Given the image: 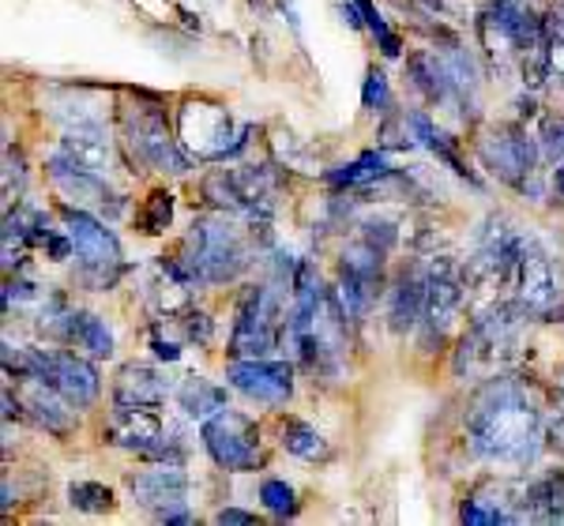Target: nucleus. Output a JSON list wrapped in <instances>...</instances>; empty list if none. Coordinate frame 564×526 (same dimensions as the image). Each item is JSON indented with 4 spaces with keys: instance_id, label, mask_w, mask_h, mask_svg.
<instances>
[{
    "instance_id": "obj_34",
    "label": "nucleus",
    "mask_w": 564,
    "mask_h": 526,
    "mask_svg": "<svg viewBox=\"0 0 564 526\" xmlns=\"http://www.w3.org/2000/svg\"><path fill=\"white\" fill-rule=\"evenodd\" d=\"M542 154L550 162L564 158V117H545V124H542Z\"/></svg>"
},
{
    "instance_id": "obj_2",
    "label": "nucleus",
    "mask_w": 564,
    "mask_h": 526,
    "mask_svg": "<svg viewBox=\"0 0 564 526\" xmlns=\"http://www.w3.org/2000/svg\"><path fill=\"white\" fill-rule=\"evenodd\" d=\"M249 267V241L226 215H207L188 233V271L204 283H234Z\"/></svg>"
},
{
    "instance_id": "obj_21",
    "label": "nucleus",
    "mask_w": 564,
    "mask_h": 526,
    "mask_svg": "<svg viewBox=\"0 0 564 526\" xmlns=\"http://www.w3.org/2000/svg\"><path fill=\"white\" fill-rule=\"evenodd\" d=\"M523 515L542 523L564 519V470H553V474H545L523 489Z\"/></svg>"
},
{
    "instance_id": "obj_24",
    "label": "nucleus",
    "mask_w": 564,
    "mask_h": 526,
    "mask_svg": "<svg viewBox=\"0 0 564 526\" xmlns=\"http://www.w3.org/2000/svg\"><path fill=\"white\" fill-rule=\"evenodd\" d=\"M177 403H181V410H185L188 417H212L218 410H226V392L223 387H215L212 380H204V376H185L181 380V387H177Z\"/></svg>"
},
{
    "instance_id": "obj_28",
    "label": "nucleus",
    "mask_w": 564,
    "mask_h": 526,
    "mask_svg": "<svg viewBox=\"0 0 564 526\" xmlns=\"http://www.w3.org/2000/svg\"><path fill=\"white\" fill-rule=\"evenodd\" d=\"M53 117L65 121L68 129H102V113H98L95 102H84V98H68V102L53 106Z\"/></svg>"
},
{
    "instance_id": "obj_5",
    "label": "nucleus",
    "mask_w": 564,
    "mask_h": 526,
    "mask_svg": "<svg viewBox=\"0 0 564 526\" xmlns=\"http://www.w3.org/2000/svg\"><path fill=\"white\" fill-rule=\"evenodd\" d=\"M279 294L268 286H245L238 297V320H234L230 358H268L279 342Z\"/></svg>"
},
{
    "instance_id": "obj_22",
    "label": "nucleus",
    "mask_w": 564,
    "mask_h": 526,
    "mask_svg": "<svg viewBox=\"0 0 564 526\" xmlns=\"http://www.w3.org/2000/svg\"><path fill=\"white\" fill-rule=\"evenodd\" d=\"M61 154H68L76 166L95 169V174H98V169H106L109 158H113L102 129H68L65 140H61Z\"/></svg>"
},
{
    "instance_id": "obj_33",
    "label": "nucleus",
    "mask_w": 564,
    "mask_h": 526,
    "mask_svg": "<svg viewBox=\"0 0 564 526\" xmlns=\"http://www.w3.org/2000/svg\"><path fill=\"white\" fill-rule=\"evenodd\" d=\"M361 241L377 244V249H391V244L399 241V222L395 219H369L361 222Z\"/></svg>"
},
{
    "instance_id": "obj_12",
    "label": "nucleus",
    "mask_w": 564,
    "mask_h": 526,
    "mask_svg": "<svg viewBox=\"0 0 564 526\" xmlns=\"http://www.w3.org/2000/svg\"><path fill=\"white\" fill-rule=\"evenodd\" d=\"M430 297H425V324L430 331L441 339L452 328L456 313L463 308V283H459V267L452 263V256H436L430 267Z\"/></svg>"
},
{
    "instance_id": "obj_7",
    "label": "nucleus",
    "mask_w": 564,
    "mask_h": 526,
    "mask_svg": "<svg viewBox=\"0 0 564 526\" xmlns=\"http://www.w3.org/2000/svg\"><path fill=\"white\" fill-rule=\"evenodd\" d=\"M204 437V448L223 470H234V474H245V470L260 467V432L257 421L245 417L238 410H218L204 421L199 429Z\"/></svg>"
},
{
    "instance_id": "obj_39",
    "label": "nucleus",
    "mask_w": 564,
    "mask_h": 526,
    "mask_svg": "<svg viewBox=\"0 0 564 526\" xmlns=\"http://www.w3.org/2000/svg\"><path fill=\"white\" fill-rule=\"evenodd\" d=\"M550 451H557V456H564V414L550 425Z\"/></svg>"
},
{
    "instance_id": "obj_19",
    "label": "nucleus",
    "mask_w": 564,
    "mask_h": 526,
    "mask_svg": "<svg viewBox=\"0 0 564 526\" xmlns=\"http://www.w3.org/2000/svg\"><path fill=\"white\" fill-rule=\"evenodd\" d=\"M170 384L162 380L159 369L151 365H124L117 373V384H113V398L117 406H159L166 398Z\"/></svg>"
},
{
    "instance_id": "obj_36",
    "label": "nucleus",
    "mask_w": 564,
    "mask_h": 526,
    "mask_svg": "<svg viewBox=\"0 0 564 526\" xmlns=\"http://www.w3.org/2000/svg\"><path fill=\"white\" fill-rule=\"evenodd\" d=\"M215 523H223V526H252V523H257V515L238 512V507H226V512L215 515Z\"/></svg>"
},
{
    "instance_id": "obj_6",
    "label": "nucleus",
    "mask_w": 564,
    "mask_h": 526,
    "mask_svg": "<svg viewBox=\"0 0 564 526\" xmlns=\"http://www.w3.org/2000/svg\"><path fill=\"white\" fill-rule=\"evenodd\" d=\"M478 154L497 180L520 188V193H527V188L534 193L539 147H534V140L520 129V124H497V129H489L486 135H481Z\"/></svg>"
},
{
    "instance_id": "obj_32",
    "label": "nucleus",
    "mask_w": 564,
    "mask_h": 526,
    "mask_svg": "<svg viewBox=\"0 0 564 526\" xmlns=\"http://www.w3.org/2000/svg\"><path fill=\"white\" fill-rule=\"evenodd\" d=\"M260 501L268 504L275 515H294V512H297L294 489H290L286 482H279V478H271V482H263V485H260Z\"/></svg>"
},
{
    "instance_id": "obj_15",
    "label": "nucleus",
    "mask_w": 564,
    "mask_h": 526,
    "mask_svg": "<svg viewBox=\"0 0 564 526\" xmlns=\"http://www.w3.org/2000/svg\"><path fill=\"white\" fill-rule=\"evenodd\" d=\"M425 297H430V271L411 267L399 275V283L391 286L388 297V324L395 335L411 331L417 320L425 316Z\"/></svg>"
},
{
    "instance_id": "obj_11",
    "label": "nucleus",
    "mask_w": 564,
    "mask_h": 526,
    "mask_svg": "<svg viewBox=\"0 0 564 526\" xmlns=\"http://www.w3.org/2000/svg\"><path fill=\"white\" fill-rule=\"evenodd\" d=\"M516 302L523 305V313L550 316L557 305V275H553L550 256L534 241H527L520 271H516Z\"/></svg>"
},
{
    "instance_id": "obj_9",
    "label": "nucleus",
    "mask_w": 564,
    "mask_h": 526,
    "mask_svg": "<svg viewBox=\"0 0 564 526\" xmlns=\"http://www.w3.org/2000/svg\"><path fill=\"white\" fill-rule=\"evenodd\" d=\"M34 358V376L45 380L50 387H57L76 410H84L98 398V373L95 365L84 358H72L61 350H31Z\"/></svg>"
},
{
    "instance_id": "obj_23",
    "label": "nucleus",
    "mask_w": 564,
    "mask_h": 526,
    "mask_svg": "<svg viewBox=\"0 0 564 526\" xmlns=\"http://www.w3.org/2000/svg\"><path fill=\"white\" fill-rule=\"evenodd\" d=\"M406 121H411V135H414V140H422L425 147H430V151L436 154V158H441L444 166L452 169V174L463 177V180H470V185H475V188L481 185V180L475 177V169H470L467 162H463L459 154H456V147H452V143L444 140V132H436V129H433L430 117H425V113H411V117H406Z\"/></svg>"
},
{
    "instance_id": "obj_37",
    "label": "nucleus",
    "mask_w": 564,
    "mask_h": 526,
    "mask_svg": "<svg viewBox=\"0 0 564 526\" xmlns=\"http://www.w3.org/2000/svg\"><path fill=\"white\" fill-rule=\"evenodd\" d=\"M154 519L166 523V526H188V523H193V515L177 512V507H166V512H154Z\"/></svg>"
},
{
    "instance_id": "obj_17",
    "label": "nucleus",
    "mask_w": 564,
    "mask_h": 526,
    "mask_svg": "<svg viewBox=\"0 0 564 526\" xmlns=\"http://www.w3.org/2000/svg\"><path fill=\"white\" fill-rule=\"evenodd\" d=\"M406 76H411L414 90L425 98V102L441 106V102H452V98H456V79H452V72H448V61L436 57L433 50L411 53V57H406Z\"/></svg>"
},
{
    "instance_id": "obj_8",
    "label": "nucleus",
    "mask_w": 564,
    "mask_h": 526,
    "mask_svg": "<svg viewBox=\"0 0 564 526\" xmlns=\"http://www.w3.org/2000/svg\"><path fill=\"white\" fill-rule=\"evenodd\" d=\"M61 219H65V233L72 238V244H76V260L84 263L87 275H95V286L106 289L113 283L106 271L121 263V241H117L95 215L79 211V207H61Z\"/></svg>"
},
{
    "instance_id": "obj_4",
    "label": "nucleus",
    "mask_w": 564,
    "mask_h": 526,
    "mask_svg": "<svg viewBox=\"0 0 564 526\" xmlns=\"http://www.w3.org/2000/svg\"><path fill=\"white\" fill-rule=\"evenodd\" d=\"M124 132H129V143L143 166L162 169V174H188L193 158L170 135L166 113L154 98H143V102H135V110L124 113Z\"/></svg>"
},
{
    "instance_id": "obj_20",
    "label": "nucleus",
    "mask_w": 564,
    "mask_h": 526,
    "mask_svg": "<svg viewBox=\"0 0 564 526\" xmlns=\"http://www.w3.org/2000/svg\"><path fill=\"white\" fill-rule=\"evenodd\" d=\"M53 331L72 347H84L90 358H109L113 353V335H109L106 320H98L95 313H65L53 320Z\"/></svg>"
},
{
    "instance_id": "obj_40",
    "label": "nucleus",
    "mask_w": 564,
    "mask_h": 526,
    "mask_svg": "<svg viewBox=\"0 0 564 526\" xmlns=\"http://www.w3.org/2000/svg\"><path fill=\"white\" fill-rule=\"evenodd\" d=\"M4 417H8V421H12V417H23L20 403L12 398V392H4Z\"/></svg>"
},
{
    "instance_id": "obj_38",
    "label": "nucleus",
    "mask_w": 564,
    "mask_h": 526,
    "mask_svg": "<svg viewBox=\"0 0 564 526\" xmlns=\"http://www.w3.org/2000/svg\"><path fill=\"white\" fill-rule=\"evenodd\" d=\"M151 350L159 353L162 361H177V358H181L177 342H166V339H159V335H154V339H151Z\"/></svg>"
},
{
    "instance_id": "obj_29",
    "label": "nucleus",
    "mask_w": 564,
    "mask_h": 526,
    "mask_svg": "<svg viewBox=\"0 0 564 526\" xmlns=\"http://www.w3.org/2000/svg\"><path fill=\"white\" fill-rule=\"evenodd\" d=\"M170 222H174V196L159 188V193L148 196V207H143V215H140V230L143 233H166Z\"/></svg>"
},
{
    "instance_id": "obj_3",
    "label": "nucleus",
    "mask_w": 564,
    "mask_h": 526,
    "mask_svg": "<svg viewBox=\"0 0 564 526\" xmlns=\"http://www.w3.org/2000/svg\"><path fill=\"white\" fill-rule=\"evenodd\" d=\"M177 132L188 154L204 162H226L241 154L249 129H234V117L226 106L207 102V98H188L177 110Z\"/></svg>"
},
{
    "instance_id": "obj_31",
    "label": "nucleus",
    "mask_w": 564,
    "mask_h": 526,
    "mask_svg": "<svg viewBox=\"0 0 564 526\" xmlns=\"http://www.w3.org/2000/svg\"><path fill=\"white\" fill-rule=\"evenodd\" d=\"M361 106L372 113H384L391 106V87H388V76L380 68H369L366 87H361Z\"/></svg>"
},
{
    "instance_id": "obj_35",
    "label": "nucleus",
    "mask_w": 564,
    "mask_h": 526,
    "mask_svg": "<svg viewBox=\"0 0 564 526\" xmlns=\"http://www.w3.org/2000/svg\"><path fill=\"white\" fill-rule=\"evenodd\" d=\"M188 339H199V342H207L212 339V320H207L204 313H188Z\"/></svg>"
},
{
    "instance_id": "obj_30",
    "label": "nucleus",
    "mask_w": 564,
    "mask_h": 526,
    "mask_svg": "<svg viewBox=\"0 0 564 526\" xmlns=\"http://www.w3.org/2000/svg\"><path fill=\"white\" fill-rule=\"evenodd\" d=\"M68 501H72V507H79V512L98 515V512H109V507H113V493L98 482H72Z\"/></svg>"
},
{
    "instance_id": "obj_41",
    "label": "nucleus",
    "mask_w": 564,
    "mask_h": 526,
    "mask_svg": "<svg viewBox=\"0 0 564 526\" xmlns=\"http://www.w3.org/2000/svg\"><path fill=\"white\" fill-rule=\"evenodd\" d=\"M553 188H557V196L564 199V162H561L557 169H553Z\"/></svg>"
},
{
    "instance_id": "obj_18",
    "label": "nucleus",
    "mask_w": 564,
    "mask_h": 526,
    "mask_svg": "<svg viewBox=\"0 0 564 526\" xmlns=\"http://www.w3.org/2000/svg\"><path fill=\"white\" fill-rule=\"evenodd\" d=\"M23 403L31 406V417L45 432H53V437H68L72 432V410H68L72 403L57 392V387L45 384V380H39V376L26 380Z\"/></svg>"
},
{
    "instance_id": "obj_10",
    "label": "nucleus",
    "mask_w": 564,
    "mask_h": 526,
    "mask_svg": "<svg viewBox=\"0 0 564 526\" xmlns=\"http://www.w3.org/2000/svg\"><path fill=\"white\" fill-rule=\"evenodd\" d=\"M226 380L238 387L241 395L257 398V403L279 406L294 395V369L286 361H268V358H245L234 361L226 369Z\"/></svg>"
},
{
    "instance_id": "obj_13",
    "label": "nucleus",
    "mask_w": 564,
    "mask_h": 526,
    "mask_svg": "<svg viewBox=\"0 0 564 526\" xmlns=\"http://www.w3.org/2000/svg\"><path fill=\"white\" fill-rule=\"evenodd\" d=\"M159 406H117L113 421L106 429V440L113 448H129L148 456L151 448L162 443V417L154 414Z\"/></svg>"
},
{
    "instance_id": "obj_26",
    "label": "nucleus",
    "mask_w": 564,
    "mask_h": 526,
    "mask_svg": "<svg viewBox=\"0 0 564 526\" xmlns=\"http://www.w3.org/2000/svg\"><path fill=\"white\" fill-rule=\"evenodd\" d=\"M282 448H286L290 456L308 459V462L332 456V451H327V440L305 421H286V429H282Z\"/></svg>"
},
{
    "instance_id": "obj_1",
    "label": "nucleus",
    "mask_w": 564,
    "mask_h": 526,
    "mask_svg": "<svg viewBox=\"0 0 564 526\" xmlns=\"http://www.w3.org/2000/svg\"><path fill=\"white\" fill-rule=\"evenodd\" d=\"M539 403L512 380H489L470 403L467 437L481 459L494 462H531L539 440Z\"/></svg>"
},
{
    "instance_id": "obj_16",
    "label": "nucleus",
    "mask_w": 564,
    "mask_h": 526,
    "mask_svg": "<svg viewBox=\"0 0 564 526\" xmlns=\"http://www.w3.org/2000/svg\"><path fill=\"white\" fill-rule=\"evenodd\" d=\"M45 174H50V180H53V185H57L68 199H76V204L106 207L109 199H113V193H109L106 180L98 177L95 169L76 166V162H72L68 154H53V158L45 162Z\"/></svg>"
},
{
    "instance_id": "obj_25",
    "label": "nucleus",
    "mask_w": 564,
    "mask_h": 526,
    "mask_svg": "<svg viewBox=\"0 0 564 526\" xmlns=\"http://www.w3.org/2000/svg\"><path fill=\"white\" fill-rule=\"evenodd\" d=\"M388 174H391V166H388L384 151H366V154H358L350 166L332 169V174H327V185L332 188H361V185H372V180H380Z\"/></svg>"
},
{
    "instance_id": "obj_14",
    "label": "nucleus",
    "mask_w": 564,
    "mask_h": 526,
    "mask_svg": "<svg viewBox=\"0 0 564 526\" xmlns=\"http://www.w3.org/2000/svg\"><path fill=\"white\" fill-rule=\"evenodd\" d=\"M129 489L135 496V504L154 507V512H166V507H181L188 493V474H181L177 462L162 470H140L129 474Z\"/></svg>"
},
{
    "instance_id": "obj_27",
    "label": "nucleus",
    "mask_w": 564,
    "mask_h": 526,
    "mask_svg": "<svg viewBox=\"0 0 564 526\" xmlns=\"http://www.w3.org/2000/svg\"><path fill=\"white\" fill-rule=\"evenodd\" d=\"M204 196L212 199L218 211H245V196L238 188V177H234V169H215L212 177L204 180Z\"/></svg>"
},
{
    "instance_id": "obj_42",
    "label": "nucleus",
    "mask_w": 564,
    "mask_h": 526,
    "mask_svg": "<svg viewBox=\"0 0 564 526\" xmlns=\"http://www.w3.org/2000/svg\"><path fill=\"white\" fill-rule=\"evenodd\" d=\"M553 4H557V8H561V12H564V0H553Z\"/></svg>"
}]
</instances>
